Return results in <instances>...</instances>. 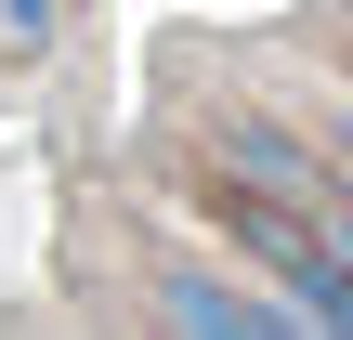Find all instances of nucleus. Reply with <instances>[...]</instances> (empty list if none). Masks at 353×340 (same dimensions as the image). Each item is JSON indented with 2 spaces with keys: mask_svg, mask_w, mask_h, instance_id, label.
<instances>
[{
  "mask_svg": "<svg viewBox=\"0 0 353 340\" xmlns=\"http://www.w3.org/2000/svg\"><path fill=\"white\" fill-rule=\"evenodd\" d=\"M39 26H52V0H0V39H13V52H26Z\"/></svg>",
  "mask_w": 353,
  "mask_h": 340,
  "instance_id": "f257e3e1",
  "label": "nucleus"
}]
</instances>
